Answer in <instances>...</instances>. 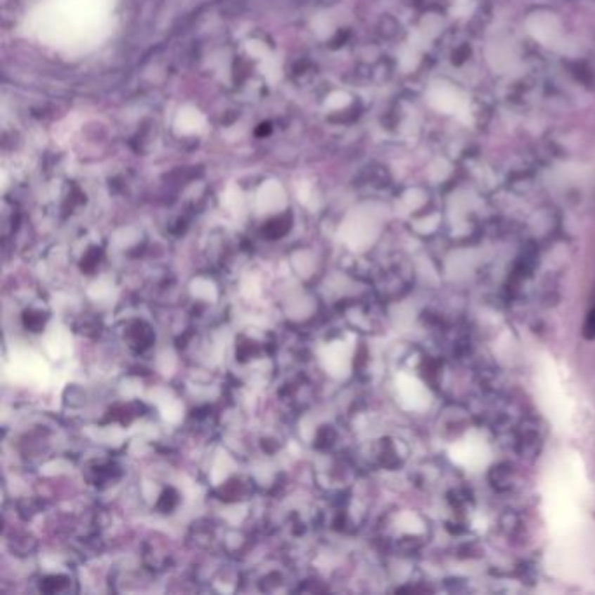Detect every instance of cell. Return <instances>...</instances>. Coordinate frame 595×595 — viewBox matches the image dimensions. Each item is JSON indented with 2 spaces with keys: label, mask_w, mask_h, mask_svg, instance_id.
Segmentation results:
<instances>
[{
  "label": "cell",
  "mask_w": 595,
  "mask_h": 595,
  "mask_svg": "<svg viewBox=\"0 0 595 595\" xmlns=\"http://www.w3.org/2000/svg\"><path fill=\"white\" fill-rule=\"evenodd\" d=\"M527 32L545 46H557L562 41V27L551 13H536L527 20Z\"/></svg>",
  "instance_id": "obj_2"
},
{
  "label": "cell",
  "mask_w": 595,
  "mask_h": 595,
  "mask_svg": "<svg viewBox=\"0 0 595 595\" xmlns=\"http://www.w3.org/2000/svg\"><path fill=\"white\" fill-rule=\"evenodd\" d=\"M248 492V484H245L241 478H232L222 487V499L224 501H236V499L245 498Z\"/></svg>",
  "instance_id": "obj_8"
},
{
  "label": "cell",
  "mask_w": 595,
  "mask_h": 595,
  "mask_svg": "<svg viewBox=\"0 0 595 595\" xmlns=\"http://www.w3.org/2000/svg\"><path fill=\"white\" fill-rule=\"evenodd\" d=\"M179 492L173 487H168L162 491V494L158 499V510L162 513H172L177 506H179Z\"/></svg>",
  "instance_id": "obj_11"
},
{
  "label": "cell",
  "mask_w": 595,
  "mask_h": 595,
  "mask_svg": "<svg viewBox=\"0 0 595 595\" xmlns=\"http://www.w3.org/2000/svg\"><path fill=\"white\" fill-rule=\"evenodd\" d=\"M68 585H70V578L63 575H49L41 580V590L47 594L67 592Z\"/></svg>",
  "instance_id": "obj_9"
},
{
  "label": "cell",
  "mask_w": 595,
  "mask_h": 595,
  "mask_svg": "<svg viewBox=\"0 0 595 595\" xmlns=\"http://www.w3.org/2000/svg\"><path fill=\"white\" fill-rule=\"evenodd\" d=\"M119 475H121V471H119V466L115 463H98L88 470L89 482L96 487L112 484V482L117 480Z\"/></svg>",
  "instance_id": "obj_6"
},
{
  "label": "cell",
  "mask_w": 595,
  "mask_h": 595,
  "mask_svg": "<svg viewBox=\"0 0 595 595\" xmlns=\"http://www.w3.org/2000/svg\"><path fill=\"white\" fill-rule=\"evenodd\" d=\"M47 313L41 307H28L23 313V326L30 332H41L47 323Z\"/></svg>",
  "instance_id": "obj_7"
},
{
  "label": "cell",
  "mask_w": 595,
  "mask_h": 595,
  "mask_svg": "<svg viewBox=\"0 0 595 595\" xmlns=\"http://www.w3.org/2000/svg\"><path fill=\"white\" fill-rule=\"evenodd\" d=\"M487 60L494 70L506 72L517 63V54H515L511 42L496 41L487 47Z\"/></svg>",
  "instance_id": "obj_5"
},
{
  "label": "cell",
  "mask_w": 595,
  "mask_h": 595,
  "mask_svg": "<svg viewBox=\"0 0 595 595\" xmlns=\"http://www.w3.org/2000/svg\"><path fill=\"white\" fill-rule=\"evenodd\" d=\"M290 227V222L285 219H274L271 220L269 224H267L266 227H264V236L269 239H278L281 238V236L286 234V231H288Z\"/></svg>",
  "instance_id": "obj_12"
},
{
  "label": "cell",
  "mask_w": 595,
  "mask_h": 595,
  "mask_svg": "<svg viewBox=\"0 0 595 595\" xmlns=\"http://www.w3.org/2000/svg\"><path fill=\"white\" fill-rule=\"evenodd\" d=\"M100 259H101V252H100V250H96V248L88 250V252H86V255L82 257L81 269L84 271V273H88V274L94 273V271L98 269V264H100Z\"/></svg>",
  "instance_id": "obj_13"
},
{
  "label": "cell",
  "mask_w": 595,
  "mask_h": 595,
  "mask_svg": "<svg viewBox=\"0 0 595 595\" xmlns=\"http://www.w3.org/2000/svg\"><path fill=\"white\" fill-rule=\"evenodd\" d=\"M124 340L129 350L135 351V353H143L154 344V330L143 320H133L126 325Z\"/></svg>",
  "instance_id": "obj_3"
},
{
  "label": "cell",
  "mask_w": 595,
  "mask_h": 595,
  "mask_svg": "<svg viewBox=\"0 0 595 595\" xmlns=\"http://www.w3.org/2000/svg\"><path fill=\"white\" fill-rule=\"evenodd\" d=\"M430 103L437 110L445 112V114H454L458 117H466L470 115V107H468L466 98L461 94L458 89H454L449 84H435L430 89Z\"/></svg>",
  "instance_id": "obj_1"
},
{
  "label": "cell",
  "mask_w": 595,
  "mask_h": 595,
  "mask_svg": "<svg viewBox=\"0 0 595 595\" xmlns=\"http://www.w3.org/2000/svg\"><path fill=\"white\" fill-rule=\"evenodd\" d=\"M491 482L498 491H506L511 487V468L508 464H498L491 471Z\"/></svg>",
  "instance_id": "obj_10"
},
{
  "label": "cell",
  "mask_w": 595,
  "mask_h": 595,
  "mask_svg": "<svg viewBox=\"0 0 595 595\" xmlns=\"http://www.w3.org/2000/svg\"><path fill=\"white\" fill-rule=\"evenodd\" d=\"M583 335L587 339H595V307L589 313V318H587L585 326H583Z\"/></svg>",
  "instance_id": "obj_14"
},
{
  "label": "cell",
  "mask_w": 595,
  "mask_h": 595,
  "mask_svg": "<svg viewBox=\"0 0 595 595\" xmlns=\"http://www.w3.org/2000/svg\"><path fill=\"white\" fill-rule=\"evenodd\" d=\"M539 444H542V433L535 421H524L520 424V430L517 435V449L522 456L532 458L536 452L539 451Z\"/></svg>",
  "instance_id": "obj_4"
}]
</instances>
